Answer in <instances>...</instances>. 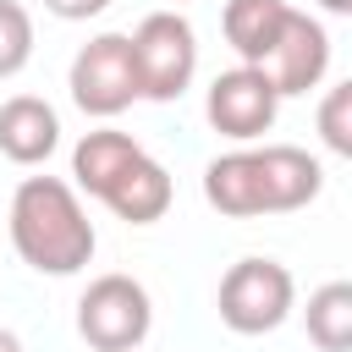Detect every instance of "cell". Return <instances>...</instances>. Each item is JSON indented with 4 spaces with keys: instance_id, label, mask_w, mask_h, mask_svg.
Here are the masks:
<instances>
[{
    "instance_id": "1",
    "label": "cell",
    "mask_w": 352,
    "mask_h": 352,
    "mask_svg": "<svg viewBox=\"0 0 352 352\" xmlns=\"http://www.w3.org/2000/svg\"><path fill=\"white\" fill-rule=\"evenodd\" d=\"M319 187H324V165L297 143L231 148V154H214L204 165V198L231 220L308 209L319 198Z\"/></svg>"
},
{
    "instance_id": "2",
    "label": "cell",
    "mask_w": 352,
    "mask_h": 352,
    "mask_svg": "<svg viewBox=\"0 0 352 352\" xmlns=\"http://www.w3.org/2000/svg\"><path fill=\"white\" fill-rule=\"evenodd\" d=\"M6 226H11L16 258L38 275H77L99 248L77 187L60 182V176H22L16 192H11Z\"/></svg>"
},
{
    "instance_id": "3",
    "label": "cell",
    "mask_w": 352,
    "mask_h": 352,
    "mask_svg": "<svg viewBox=\"0 0 352 352\" xmlns=\"http://www.w3.org/2000/svg\"><path fill=\"white\" fill-rule=\"evenodd\" d=\"M132 66H138V99L170 104L187 94L198 72V33L182 11H148L132 33Z\"/></svg>"
},
{
    "instance_id": "4",
    "label": "cell",
    "mask_w": 352,
    "mask_h": 352,
    "mask_svg": "<svg viewBox=\"0 0 352 352\" xmlns=\"http://www.w3.org/2000/svg\"><path fill=\"white\" fill-rule=\"evenodd\" d=\"M297 302V280L280 258H236L226 275H220V324L236 330V336H270L286 324Z\"/></svg>"
},
{
    "instance_id": "5",
    "label": "cell",
    "mask_w": 352,
    "mask_h": 352,
    "mask_svg": "<svg viewBox=\"0 0 352 352\" xmlns=\"http://www.w3.org/2000/svg\"><path fill=\"white\" fill-rule=\"evenodd\" d=\"M154 330V302L143 292V280L110 270L99 280H88V292L77 297V336L94 352H138Z\"/></svg>"
},
{
    "instance_id": "6",
    "label": "cell",
    "mask_w": 352,
    "mask_h": 352,
    "mask_svg": "<svg viewBox=\"0 0 352 352\" xmlns=\"http://www.w3.org/2000/svg\"><path fill=\"white\" fill-rule=\"evenodd\" d=\"M66 88H72V104H77L82 116H94V121L121 116V110L138 99L132 38H126V33H94V38L72 55Z\"/></svg>"
},
{
    "instance_id": "7",
    "label": "cell",
    "mask_w": 352,
    "mask_h": 352,
    "mask_svg": "<svg viewBox=\"0 0 352 352\" xmlns=\"http://www.w3.org/2000/svg\"><path fill=\"white\" fill-rule=\"evenodd\" d=\"M204 116H209L214 132H226V138H236V143H253V138H264V132L275 126L280 94L270 88V77H264L258 66H231V72H220V77L209 82Z\"/></svg>"
},
{
    "instance_id": "8",
    "label": "cell",
    "mask_w": 352,
    "mask_h": 352,
    "mask_svg": "<svg viewBox=\"0 0 352 352\" xmlns=\"http://www.w3.org/2000/svg\"><path fill=\"white\" fill-rule=\"evenodd\" d=\"M258 72L270 77V88H275L280 99H286V94H308V88H319L324 72H330V33H324V22L292 6L286 28H280L275 50L258 60Z\"/></svg>"
},
{
    "instance_id": "9",
    "label": "cell",
    "mask_w": 352,
    "mask_h": 352,
    "mask_svg": "<svg viewBox=\"0 0 352 352\" xmlns=\"http://www.w3.org/2000/svg\"><path fill=\"white\" fill-rule=\"evenodd\" d=\"M60 148V116L38 94H11L0 104V154L11 165H44Z\"/></svg>"
},
{
    "instance_id": "10",
    "label": "cell",
    "mask_w": 352,
    "mask_h": 352,
    "mask_svg": "<svg viewBox=\"0 0 352 352\" xmlns=\"http://www.w3.org/2000/svg\"><path fill=\"white\" fill-rule=\"evenodd\" d=\"M170 198H176V187H170V170L143 148L110 187H104V209H116L126 226H154V220H165V209H170Z\"/></svg>"
},
{
    "instance_id": "11",
    "label": "cell",
    "mask_w": 352,
    "mask_h": 352,
    "mask_svg": "<svg viewBox=\"0 0 352 352\" xmlns=\"http://www.w3.org/2000/svg\"><path fill=\"white\" fill-rule=\"evenodd\" d=\"M138 154H143V143H138L132 132L94 126V132H82L77 148H72V176H77V187H82L88 198H104V187H110Z\"/></svg>"
},
{
    "instance_id": "12",
    "label": "cell",
    "mask_w": 352,
    "mask_h": 352,
    "mask_svg": "<svg viewBox=\"0 0 352 352\" xmlns=\"http://www.w3.org/2000/svg\"><path fill=\"white\" fill-rule=\"evenodd\" d=\"M286 16H292L286 0H226L220 28H226V44L236 50V60H242V66H258V60L275 50Z\"/></svg>"
},
{
    "instance_id": "13",
    "label": "cell",
    "mask_w": 352,
    "mask_h": 352,
    "mask_svg": "<svg viewBox=\"0 0 352 352\" xmlns=\"http://www.w3.org/2000/svg\"><path fill=\"white\" fill-rule=\"evenodd\" d=\"M308 341L319 352H346L352 346V280H324L308 297Z\"/></svg>"
},
{
    "instance_id": "14",
    "label": "cell",
    "mask_w": 352,
    "mask_h": 352,
    "mask_svg": "<svg viewBox=\"0 0 352 352\" xmlns=\"http://www.w3.org/2000/svg\"><path fill=\"white\" fill-rule=\"evenodd\" d=\"M33 60V16L22 0H0V77H16Z\"/></svg>"
},
{
    "instance_id": "15",
    "label": "cell",
    "mask_w": 352,
    "mask_h": 352,
    "mask_svg": "<svg viewBox=\"0 0 352 352\" xmlns=\"http://www.w3.org/2000/svg\"><path fill=\"white\" fill-rule=\"evenodd\" d=\"M319 138L330 154H352V82H336L319 104Z\"/></svg>"
},
{
    "instance_id": "16",
    "label": "cell",
    "mask_w": 352,
    "mask_h": 352,
    "mask_svg": "<svg viewBox=\"0 0 352 352\" xmlns=\"http://www.w3.org/2000/svg\"><path fill=\"white\" fill-rule=\"evenodd\" d=\"M110 0H44V11L50 16H60V22H88V16H99Z\"/></svg>"
},
{
    "instance_id": "17",
    "label": "cell",
    "mask_w": 352,
    "mask_h": 352,
    "mask_svg": "<svg viewBox=\"0 0 352 352\" xmlns=\"http://www.w3.org/2000/svg\"><path fill=\"white\" fill-rule=\"evenodd\" d=\"M0 352H22V336H16V330H6V324H0Z\"/></svg>"
},
{
    "instance_id": "18",
    "label": "cell",
    "mask_w": 352,
    "mask_h": 352,
    "mask_svg": "<svg viewBox=\"0 0 352 352\" xmlns=\"http://www.w3.org/2000/svg\"><path fill=\"white\" fill-rule=\"evenodd\" d=\"M319 6H324L330 16H346V11H352V0H319Z\"/></svg>"
},
{
    "instance_id": "19",
    "label": "cell",
    "mask_w": 352,
    "mask_h": 352,
    "mask_svg": "<svg viewBox=\"0 0 352 352\" xmlns=\"http://www.w3.org/2000/svg\"><path fill=\"white\" fill-rule=\"evenodd\" d=\"M165 6H187V0H165Z\"/></svg>"
}]
</instances>
